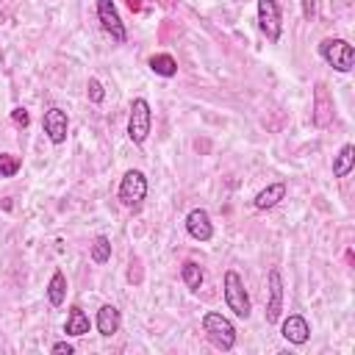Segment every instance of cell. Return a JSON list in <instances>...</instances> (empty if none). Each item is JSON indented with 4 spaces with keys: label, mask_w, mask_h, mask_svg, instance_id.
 I'll return each mask as SVG.
<instances>
[{
    "label": "cell",
    "mask_w": 355,
    "mask_h": 355,
    "mask_svg": "<svg viewBox=\"0 0 355 355\" xmlns=\"http://www.w3.org/2000/svg\"><path fill=\"white\" fill-rule=\"evenodd\" d=\"M225 302H227V308H230L236 316H241V319L250 316V308H252V305H250V294H247V288H244L241 275L233 272V269L225 272Z\"/></svg>",
    "instance_id": "obj_4"
},
{
    "label": "cell",
    "mask_w": 355,
    "mask_h": 355,
    "mask_svg": "<svg viewBox=\"0 0 355 355\" xmlns=\"http://www.w3.org/2000/svg\"><path fill=\"white\" fill-rule=\"evenodd\" d=\"M11 119H14L17 125H22V128H28V122H31V116H28L25 108H14V111H11Z\"/></svg>",
    "instance_id": "obj_23"
},
{
    "label": "cell",
    "mask_w": 355,
    "mask_h": 355,
    "mask_svg": "<svg viewBox=\"0 0 355 355\" xmlns=\"http://www.w3.org/2000/svg\"><path fill=\"white\" fill-rule=\"evenodd\" d=\"M64 297H67V277H64V272H53V277L47 283V300L53 308H58V305H64Z\"/></svg>",
    "instance_id": "obj_17"
},
{
    "label": "cell",
    "mask_w": 355,
    "mask_h": 355,
    "mask_svg": "<svg viewBox=\"0 0 355 355\" xmlns=\"http://www.w3.org/2000/svg\"><path fill=\"white\" fill-rule=\"evenodd\" d=\"M202 330H205L208 341H211L216 349L230 352V349L236 347V327H233V322H230L227 316H222L219 311H208V313L202 316Z\"/></svg>",
    "instance_id": "obj_1"
},
{
    "label": "cell",
    "mask_w": 355,
    "mask_h": 355,
    "mask_svg": "<svg viewBox=\"0 0 355 355\" xmlns=\"http://www.w3.org/2000/svg\"><path fill=\"white\" fill-rule=\"evenodd\" d=\"M258 28L269 42H277L283 33V17L277 0H258Z\"/></svg>",
    "instance_id": "obj_6"
},
{
    "label": "cell",
    "mask_w": 355,
    "mask_h": 355,
    "mask_svg": "<svg viewBox=\"0 0 355 355\" xmlns=\"http://www.w3.org/2000/svg\"><path fill=\"white\" fill-rule=\"evenodd\" d=\"M97 19H100V25L111 33V39L114 42H125V25H122V19H119V11H116V6H114V0H97Z\"/></svg>",
    "instance_id": "obj_8"
},
{
    "label": "cell",
    "mask_w": 355,
    "mask_h": 355,
    "mask_svg": "<svg viewBox=\"0 0 355 355\" xmlns=\"http://www.w3.org/2000/svg\"><path fill=\"white\" fill-rule=\"evenodd\" d=\"M313 122L319 128H327L333 122V97L327 92L324 83H316V94H313Z\"/></svg>",
    "instance_id": "obj_12"
},
{
    "label": "cell",
    "mask_w": 355,
    "mask_h": 355,
    "mask_svg": "<svg viewBox=\"0 0 355 355\" xmlns=\"http://www.w3.org/2000/svg\"><path fill=\"white\" fill-rule=\"evenodd\" d=\"M319 55L336 72H349L355 67V47L347 39H322L319 42Z\"/></svg>",
    "instance_id": "obj_2"
},
{
    "label": "cell",
    "mask_w": 355,
    "mask_h": 355,
    "mask_svg": "<svg viewBox=\"0 0 355 355\" xmlns=\"http://www.w3.org/2000/svg\"><path fill=\"white\" fill-rule=\"evenodd\" d=\"M150 69L161 78H172V75H178V61L169 53H158V55L150 58Z\"/></svg>",
    "instance_id": "obj_18"
},
{
    "label": "cell",
    "mask_w": 355,
    "mask_h": 355,
    "mask_svg": "<svg viewBox=\"0 0 355 355\" xmlns=\"http://www.w3.org/2000/svg\"><path fill=\"white\" fill-rule=\"evenodd\" d=\"M286 191H288V186H286V183H269L266 189H261V191L255 194L252 205H255L258 211H269V208H275V205L286 197Z\"/></svg>",
    "instance_id": "obj_13"
},
{
    "label": "cell",
    "mask_w": 355,
    "mask_h": 355,
    "mask_svg": "<svg viewBox=\"0 0 355 355\" xmlns=\"http://www.w3.org/2000/svg\"><path fill=\"white\" fill-rule=\"evenodd\" d=\"M280 333H283V338H286L288 344H297V347H300V344L308 341V336H311V324H308V319H305L302 313H291V316L283 319Z\"/></svg>",
    "instance_id": "obj_11"
},
{
    "label": "cell",
    "mask_w": 355,
    "mask_h": 355,
    "mask_svg": "<svg viewBox=\"0 0 355 355\" xmlns=\"http://www.w3.org/2000/svg\"><path fill=\"white\" fill-rule=\"evenodd\" d=\"M86 92H89V100H92V103H103V97H105V89H103V83H100L97 78H89Z\"/></svg>",
    "instance_id": "obj_22"
},
{
    "label": "cell",
    "mask_w": 355,
    "mask_h": 355,
    "mask_svg": "<svg viewBox=\"0 0 355 355\" xmlns=\"http://www.w3.org/2000/svg\"><path fill=\"white\" fill-rule=\"evenodd\" d=\"M19 166H22V161H19L17 155L0 153V178H14V175L19 172Z\"/></svg>",
    "instance_id": "obj_21"
},
{
    "label": "cell",
    "mask_w": 355,
    "mask_h": 355,
    "mask_svg": "<svg viewBox=\"0 0 355 355\" xmlns=\"http://www.w3.org/2000/svg\"><path fill=\"white\" fill-rule=\"evenodd\" d=\"M119 324H122V316H119V311L114 305H103L97 311V330H100V336H114L119 330Z\"/></svg>",
    "instance_id": "obj_14"
},
{
    "label": "cell",
    "mask_w": 355,
    "mask_h": 355,
    "mask_svg": "<svg viewBox=\"0 0 355 355\" xmlns=\"http://www.w3.org/2000/svg\"><path fill=\"white\" fill-rule=\"evenodd\" d=\"M64 333L67 336H86L89 333V316L78 308V305H72L69 308V313H67V324H64Z\"/></svg>",
    "instance_id": "obj_15"
},
{
    "label": "cell",
    "mask_w": 355,
    "mask_h": 355,
    "mask_svg": "<svg viewBox=\"0 0 355 355\" xmlns=\"http://www.w3.org/2000/svg\"><path fill=\"white\" fill-rule=\"evenodd\" d=\"M313 8H316V0H302V17H305V19L313 17Z\"/></svg>",
    "instance_id": "obj_25"
},
{
    "label": "cell",
    "mask_w": 355,
    "mask_h": 355,
    "mask_svg": "<svg viewBox=\"0 0 355 355\" xmlns=\"http://www.w3.org/2000/svg\"><path fill=\"white\" fill-rule=\"evenodd\" d=\"M266 286H269L266 322L275 324V322L280 319V311H283V277H280V269H269V275H266Z\"/></svg>",
    "instance_id": "obj_10"
},
{
    "label": "cell",
    "mask_w": 355,
    "mask_h": 355,
    "mask_svg": "<svg viewBox=\"0 0 355 355\" xmlns=\"http://www.w3.org/2000/svg\"><path fill=\"white\" fill-rule=\"evenodd\" d=\"M150 128H153V111H150V103L144 97H136L130 103V114H128V136L133 144H144V139L150 136Z\"/></svg>",
    "instance_id": "obj_3"
},
{
    "label": "cell",
    "mask_w": 355,
    "mask_h": 355,
    "mask_svg": "<svg viewBox=\"0 0 355 355\" xmlns=\"http://www.w3.org/2000/svg\"><path fill=\"white\" fill-rule=\"evenodd\" d=\"M180 277H183V283H186V288H191V291H197L200 286H202V266L200 263H194V261H186L183 266H180Z\"/></svg>",
    "instance_id": "obj_19"
},
{
    "label": "cell",
    "mask_w": 355,
    "mask_h": 355,
    "mask_svg": "<svg viewBox=\"0 0 355 355\" xmlns=\"http://www.w3.org/2000/svg\"><path fill=\"white\" fill-rule=\"evenodd\" d=\"M355 166V147L352 144H344L338 150V155L333 158V178H347Z\"/></svg>",
    "instance_id": "obj_16"
},
{
    "label": "cell",
    "mask_w": 355,
    "mask_h": 355,
    "mask_svg": "<svg viewBox=\"0 0 355 355\" xmlns=\"http://www.w3.org/2000/svg\"><path fill=\"white\" fill-rule=\"evenodd\" d=\"M53 352H55V355H72V352H75V347H72V344H67V341H58V344H53Z\"/></svg>",
    "instance_id": "obj_24"
},
{
    "label": "cell",
    "mask_w": 355,
    "mask_h": 355,
    "mask_svg": "<svg viewBox=\"0 0 355 355\" xmlns=\"http://www.w3.org/2000/svg\"><path fill=\"white\" fill-rule=\"evenodd\" d=\"M92 261L97 266L111 261V241H108V236H94V241H92Z\"/></svg>",
    "instance_id": "obj_20"
},
{
    "label": "cell",
    "mask_w": 355,
    "mask_h": 355,
    "mask_svg": "<svg viewBox=\"0 0 355 355\" xmlns=\"http://www.w3.org/2000/svg\"><path fill=\"white\" fill-rule=\"evenodd\" d=\"M144 197H147V178H144V172L128 169L122 183H119V202L125 208H136Z\"/></svg>",
    "instance_id": "obj_5"
},
{
    "label": "cell",
    "mask_w": 355,
    "mask_h": 355,
    "mask_svg": "<svg viewBox=\"0 0 355 355\" xmlns=\"http://www.w3.org/2000/svg\"><path fill=\"white\" fill-rule=\"evenodd\" d=\"M186 233L194 241H211L214 239V222L205 208H191L186 214Z\"/></svg>",
    "instance_id": "obj_9"
},
{
    "label": "cell",
    "mask_w": 355,
    "mask_h": 355,
    "mask_svg": "<svg viewBox=\"0 0 355 355\" xmlns=\"http://www.w3.org/2000/svg\"><path fill=\"white\" fill-rule=\"evenodd\" d=\"M42 128H44V133H47V139L53 141V144H64L67 141V130H69V119H67V111H61V108H47L44 111V116H42Z\"/></svg>",
    "instance_id": "obj_7"
}]
</instances>
